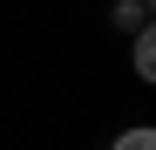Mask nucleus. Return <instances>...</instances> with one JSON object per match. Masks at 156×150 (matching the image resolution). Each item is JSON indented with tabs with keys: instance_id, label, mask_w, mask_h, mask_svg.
Here are the masks:
<instances>
[{
	"instance_id": "7ed1b4c3",
	"label": "nucleus",
	"mask_w": 156,
	"mask_h": 150,
	"mask_svg": "<svg viewBox=\"0 0 156 150\" xmlns=\"http://www.w3.org/2000/svg\"><path fill=\"white\" fill-rule=\"evenodd\" d=\"M149 14H156V0H149Z\"/></svg>"
},
{
	"instance_id": "f03ea898",
	"label": "nucleus",
	"mask_w": 156,
	"mask_h": 150,
	"mask_svg": "<svg viewBox=\"0 0 156 150\" xmlns=\"http://www.w3.org/2000/svg\"><path fill=\"white\" fill-rule=\"evenodd\" d=\"M109 150H156V130H122Z\"/></svg>"
},
{
	"instance_id": "f257e3e1",
	"label": "nucleus",
	"mask_w": 156,
	"mask_h": 150,
	"mask_svg": "<svg viewBox=\"0 0 156 150\" xmlns=\"http://www.w3.org/2000/svg\"><path fill=\"white\" fill-rule=\"evenodd\" d=\"M136 75H143V82H156V21L136 34Z\"/></svg>"
}]
</instances>
